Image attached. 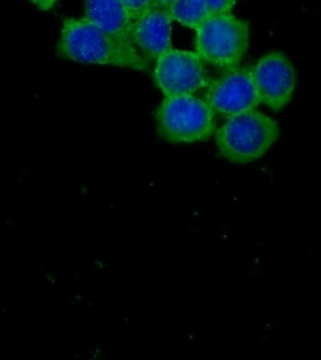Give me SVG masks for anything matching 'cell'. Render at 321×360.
<instances>
[{
    "mask_svg": "<svg viewBox=\"0 0 321 360\" xmlns=\"http://www.w3.org/2000/svg\"><path fill=\"white\" fill-rule=\"evenodd\" d=\"M56 55L79 63L109 65L139 72L149 69L148 60L134 44L115 38L86 17L64 20Z\"/></svg>",
    "mask_w": 321,
    "mask_h": 360,
    "instance_id": "obj_1",
    "label": "cell"
},
{
    "mask_svg": "<svg viewBox=\"0 0 321 360\" xmlns=\"http://www.w3.org/2000/svg\"><path fill=\"white\" fill-rule=\"evenodd\" d=\"M280 134L278 123L273 118L253 109L227 118L215 132V143L222 158L244 165L263 157Z\"/></svg>",
    "mask_w": 321,
    "mask_h": 360,
    "instance_id": "obj_2",
    "label": "cell"
},
{
    "mask_svg": "<svg viewBox=\"0 0 321 360\" xmlns=\"http://www.w3.org/2000/svg\"><path fill=\"white\" fill-rule=\"evenodd\" d=\"M250 27L231 13L210 14L196 30V52L205 63L224 72L235 70L249 45Z\"/></svg>",
    "mask_w": 321,
    "mask_h": 360,
    "instance_id": "obj_3",
    "label": "cell"
},
{
    "mask_svg": "<svg viewBox=\"0 0 321 360\" xmlns=\"http://www.w3.org/2000/svg\"><path fill=\"white\" fill-rule=\"evenodd\" d=\"M157 132L172 143L204 142L215 131V114L205 101L193 95L165 97L155 112Z\"/></svg>",
    "mask_w": 321,
    "mask_h": 360,
    "instance_id": "obj_4",
    "label": "cell"
},
{
    "mask_svg": "<svg viewBox=\"0 0 321 360\" xmlns=\"http://www.w3.org/2000/svg\"><path fill=\"white\" fill-rule=\"evenodd\" d=\"M155 84L165 97L193 95L208 86L205 62L196 52L171 49L156 60Z\"/></svg>",
    "mask_w": 321,
    "mask_h": 360,
    "instance_id": "obj_5",
    "label": "cell"
},
{
    "mask_svg": "<svg viewBox=\"0 0 321 360\" xmlns=\"http://www.w3.org/2000/svg\"><path fill=\"white\" fill-rule=\"evenodd\" d=\"M206 103L214 114L229 118L255 109L261 103L252 69L237 68L208 84Z\"/></svg>",
    "mask_w": 321,
    "mask_h": 360,
    "instance_id": "obj_6",
    "label": "cell"
},
{
    "mask_svg": "<svg viewBox=\"0 0 321 360\" xmlns=\"http://www.w3.org/2000/svg\"><path fill=\"white\" fill-rule=\"evenodd\" d=\"M252 75L261 103L273 111H280L291 101L297 73L284 53L272 52L262 56Z\"/></svg>",
    "mask_w": 321,
    "mask_h": 360,
    "instance_id": "obj_7",
    "label": "cell"
},
{
    "mask_svg": "<svg viewBox=\"0 0 321 360\" xmlns=\"http://www.w3.org/2000/svg\"><path fill=\"white\" fill-rule=\"evenodd\" d=\"M169 11L151 7L132 25V39L134 46L145 58L157 60L172 49L171 25Z\"/></svg>",
    "mask_w": 321,
    "mask_h": 360,
    "instance_id": "obj_8",
    "label": "cell"
},
{
    "mask_svg": "<svg viewBox=\"0 0 321 360\" xmlns=\"http://www.w3.org/2000/svg\"><path fill=\"white\" fill-rule=\"evenodd\" d=\"M84 15L107 33L134 44L132 21L121 0H84Z\"/></svg>",
    "mask_w": 321,
    "mask_h": 360,
    "instance_id": "obj_9",
    "label": "cell"
},
{
    "mask_svg": "<svg viewBox=\"0 0 321 360\" xmlns=\"http://www.w3.org/2000/svg\"><path fill=\"white\" fill-rule=\"evenodd\" d=\"M168 11L173 21L194 30L210 15L206 0H175Z\"/></svg>",
    "mask_w": 321,
    "mask_h": 360,
    "instance_id": "obj_10",
    "label": "cell"
},
{
    "mask_svg": "<svg viewBox=\"0 0 321 360\" xmlns=\"http://www.w3.org/2000/svg\"><path fill=\"white\" fill-rule=\"evenodd\" d=\"M121 1L132 22L142 16L151 7V0H121Z\"/></svg>",
    "mask_w": 321,
    "mask_h": 360,
    "instance_id": "obj_11",
    "label": "cell"
},
{
    "mask_svg": "<svg viewBox=\"0 0 321 360\" xmlns=\"http://www.w3.org/2000/svg\"><path fill=\"white\" fill-rule=\"evenodd\" d=\"M210 14L231 13L237 0H206Z\"/></svg>",
    "mask_w": 321,
    "mask_h": 360,
    "instance_id": "obj_12",
    "label": "cell"
},
{
    "mask_svg": "<svg viewBox=\"0 0 321 360\" xmlns=\"http://www.w3.org/2000/svg\"><path fill=\"white\" fill-rule=\"evenodd\" d=\"M34 5L37 6L42 11H48L52 8L58 0H30Z\"/></svg>",
    "mask_w": 321,
    "mask_h": 360,
    "instance_id": "obj_13",
    "label": "cell"
},
{
    "mask_svg": "<svg viewBox=\"0 0 321 360\" xmlns=\"http://www.w3.org/2000/svg\"><path fill=\"white\" fill-rule=\"evenodd\" d=\"M175 0H151V7H159L169 10Z\"/></svg>",
    "mask_w": 321,
    "mask_h": 360,
    "instance_id": "obj_14",
    "label": "cell"
},
{
    "mask_svg": "<svg viewBox=\"0 0 321 360\" xmlns=\"http://www.w3.org/2000/svg\"><path fill=\"white\" fill-rule=\"evenodd\" d=\"M237 1H238V0H237Z\"/></svg>",
    "mask_w": 321,
    "mask_h": 360,
    "instance_id": "obj_15",
    "label": "cell"
}]
</instances>
